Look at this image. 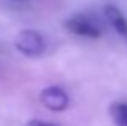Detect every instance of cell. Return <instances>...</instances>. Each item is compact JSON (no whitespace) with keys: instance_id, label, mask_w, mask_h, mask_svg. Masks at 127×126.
I'll return each mask as SVG.
<instances>
[{"instance_id":"obj_1","label":"cell","mask_w":127,"mask_h":126,"mask_svg":"<svg viewBox=\"0 0 127 126\" xmlns=\"http://www.w3.org/2000/svg\"><path fill=\"white\" fill-rule=\"evenodd\" d=\"M64 28L77 36L83 38H100L103 35V24L98 17H95L93 14H86V12H77L69 16L64 21Z\"/></svg>"},{"instance_id":"obj_2","label":"cell","mask_w":127,"mask_h":126,"mask_svg":"<svg viewBox=\"0 0 127 126\" xmlns=\"http://www.w3.org/2000/svg\"><path fill=\"white\" fill-rule=\"evenodd\" d=\"M16 50L24 57H40L45 52V38L36 29H21L14 38Z\"/></svg>"},{"instance_id":"obj_3","label":"cell","mask_w":127,"mask_h":126,"mask_svg":"<svg viewBox=\"0 0 127 126\" xmlns=\"http://www.w3.org/2000/svg\"><path fill=\"white\" fill-rule=\"evenodd\" d=\"M40 102L52 112H62L69 107V95L60 86H46L40 92Z\"/></svg>"},{"instance_id":"obj_4","label":"cell","mask_w":127,"mask_h":126,"mask_svg":"<svg viewBox=\"0 0 127 126\" xmlns=\"http://www.w3.org/2000/svg\"><path fill=\"white\" fill-rule=\"evenodd\" d=\"M103 12H105L106 21L110 22V26L115 29V33H117L122 40L127 42V17H126V14H124L117 5H113V3L105 5Z\"/></svg>"},{"instance_id":"obj_5","label":"cell","mask_w":127,"mask_h":126,"mask_svg":"<svg viewBox=\"0 0 127 126\" xmlns=\"http://www.w3.org/2000/svg\"><path fill=\"white\" fill-rule=\"evenodd\" d=\"M110 118L115 126H127V102H113L108 107Z\"/></svg>"},{"instance_id":"obj_6","label":"cell","mask_w":127,"mask_h":126,"mask_svg":"<svg viewBox=\"0 0 127 126\" xmlns=\"http://www.w3.org/2000/svg\"><path fill=\"white\" fill-rule=\"evenodd\" d=\"M26 126H57V125H53L50 121H43V119H31Z\"/></svg>"}]
</instances>
